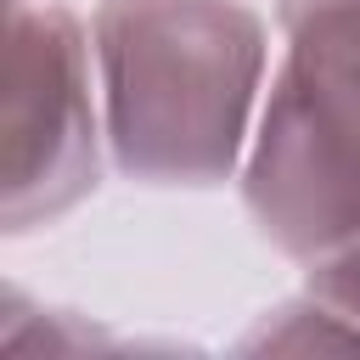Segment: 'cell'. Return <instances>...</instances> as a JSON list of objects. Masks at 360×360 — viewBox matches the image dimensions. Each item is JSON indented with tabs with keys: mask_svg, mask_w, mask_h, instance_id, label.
<instances>
[{
	"mask_svg": "<svg viewBox=\"0 0 360 360\" xmlns=\"http://www.w3.org/2000/svg\"><path fill=\"white\" fill-rule=\"evenodd\" d=\"M0 343L6 349H51V354H79V349H129L124 338L101 332L96 321L73 315V309H51V304H34L22 287H6V309H0Z\"/></svg>",
	"mask_w": 360,
	"mask_h": 360,
	"instance_id": "5",
	"label": "cell"
},
{
	"mask_svg": "<svg viewBox=\"0 0 360 360\" xmlns=\"http://www.w3.org/2000/svg\"><path fill=\"white\" fill-rule=\"evenodd\" d=\"M101 84L90 28L62 0H11L6 51V236L56 225L101 186Z\"/></svg>",
	"mask_w": 360,
	"mask_h": 360,
	"instance_id": "3",
	"label": "cell"
},
{
	"mask_svg": "<svg viewBox=\"0 0 360 360\" xmlns=\"http://www.w3.org/2000/svg\"><path fill=\"white\" fill-rule=\"evenodd\" d=\"M242 202L304 270L360 242V62L287 45L242 158Z\"/></svg>",
	"mask_w": 360,
	"mask_h": 360,
	"instance_id": "2",
	"label": "cell"
},
{
	"mask_svg": "<svg viewBox=\"0 0 360 360\" xmlns=\"http://www.w3.org/2000/svg\"><path fill=\"white\" fill-rule=\"evenodd\" d=\"M276 22L287 45L360 62V0H276Z\"/></svg>",
	"mask_w": 360,
	"mask_h": 360,
	"instance_id": "6",
	"label": "cell"
},
{
	"mask_svg": "<svg viewBox=\"0 0 360 360\" xmlns=\"http://www.w3.org/2000/svg\"><path fill=\"white\" fill-rule=\"evenodd\" d=\"M309 292H321V298L338 304L349 321H360V242L315 259V264H309Z\"/></svg>",
	"mask_w": 360,
	"mask_h": 360,
	"instance_id": "7",
	"label": "cell"
},
{
	"mask_svg": "<svg viewBox=\"0 0 360 360\" xmlns=\"http://www.w3.org/2000/svg\"><path fill=\"white\" fill-rule=\"evenodd\" d=\"M236 349H248V354H259V349H270V354H321V349H332V354H360V321H349L338 304H326L321 292L304 287L298 298L264 309L259 326H253Z\"/></svg>",
	"mask_w": 360,
	"mask_h": 360,
	"instance_id": "4",
	"label": "cell"
},
{
	"mask_svg": "<svg viewBox=\"0 0 360 360\" xmlns=\"http://www.w3.org/2000/svg\"><path fill=\"white\" fill-rule=\"evenodd\" d=\"M107 158L141 186H219L242 169L270 68L248 0H101L90 17Z\"/></svg>",
	"mask_w": 360,
	"mask_h": 360,
	"instance_id": "1",
	"label": "cell"
}]
</instances>
